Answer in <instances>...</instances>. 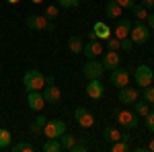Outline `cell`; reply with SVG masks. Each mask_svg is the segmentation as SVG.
Masks as SVG:
<instances>
[{"label": "cell", "instance_id": "obj_1", "mask_svg": "<svg viewBox=\"0 0 154 152\" xmlns=\"http://www.w3.org/2000/svg\"><path fill=\"white\" fill-rule=\"evenodd\" d=\"M23 84H25V88H27V93H31V91H41V88L45 86V76H43L39 70L33 68V70L25 72Z\"/></svg>", "mask_w": 154, "mask_h": 152}, {"label": "cell", "instance_id": "obj_2", "mask_svg": "<svg viewBox=\"0 0 154 152\" xmlns=\"http://www.w3.org/2000/svg\"><path fill=\"white\" fill-rule=\"evenodd\" d=\"M113 115H115V121H117L119 126H123V128H128V129H136L140 126L138 115L131 113V111H128V109H115Z\"/></svg>", "mask_w": 154, "mask_h": 152}, {"label": "cell", "instance_id": "obj_3", "mask_svg": "<svg viewBox=\"0 0 154 152\" xmlns=\"http://www.w3.org/2000/svg\"><path fill=\"white\" fill-rule=\"evenodd\" d=\"M130 37H131V41H134V43H138V45H142V43H146V41L150 39V27L138 21L136 25H131Z\"/></svg>", "mask_w": 154, "mask_h": 152}, {"label": "cell", "instance_id": "obj_4", "mask_svg": "<svg viewBox=\"0 0 154 152\" xmlns=\"http://www.w3.org/2000/svg\"><path fill=\"white\" fill-rule=\"evenodd\" d=\"M105 74V68H103V64L99 62V60H88L86 64L82 66V76L84 78H88V80H95V78H101Z\"/></svg>", "mask_w": 154, "mask_h": 152}, {"label": "cell", "instance_id": "obj_5", "mask_svg": "<svg viewBox=\"0 0 154 152\" xmlns=\"http://www.w3.org/2000/svg\"><path fill=\"white\" fill-rule=\"evenodd\" d=\"M152 76H154V70L150 66H138L136 72H134V80L140 88H146L152 84Z\"/></svg>", "mask_w": 154, "mask_h": 152}, {"label": "cell", "instance_id": "obj_6", "mask_svg": "<svg viewBox=\"0 0 154 152\" xmlns=\"http://www.w3.org/2000/svg\"><path fill=\"white\" fill-rule=\"evenodd\" d=\"M74 119H76V123L80 126V128L88 129L95 126V115L86 109V107H78L76 111H74Z\"/></svg>", "mask_w": 154, "mask_h": 152}, {"label": "cell", "instance_id": "obj_7", "mask_svg": "<svg viewBox=\"0 0 154 152\" xmlns=\"http://www.w3.org/2000/svg\"><path fill=\"white\" fill-rule=\"evenodd\" d=\"M41 95H43V99H45V105H58L60 101H62V93H60V88L56 86V82L43 86V88H41Z\"/></svg>", "mask_w": 154, "mask_h": 152}, {"label": "cell", "instance_id": "obj_8", "mask_svg": "<svg viewBox=\"0 0 154 152\" xmlns=\"http://www.w3.org/2000/svg\"><path fill=\"white\" fill-rule=\"evenodd\" d=\"M128 82H130V70H125V68H121V66H117V68L111 70V84H113V86L121 88V86H128Z\"/></svg>", "mask_w": 154, "mask_h": 152}, {"label": "cell", "instance_id": "obj_9", "mask_svg": "<svg viewBox=\"0 0 154 152\" xmlns=\"http://www.w3.org/2000/svg\"><path fill=\"white\" fill-rule=\"evenodd\" d=\"M64 132H66V123L60 121V119H51V121L48 119V123H45V128H43V134H45L48 138H60Z\"/></svg>", "mask_w": 154, "mask_h": 152}, {"label": "cell", "instance_id": "obj_10", "mask_svg": "<svg viewBox=\"0 0 154 152\" xmlns=\"http://www.w3.org/2000/svg\"><path fill=\"white\" fill-rule=\"evenodd\" d=\"M117 99H119L121 105H134V103L140 99V93H138L136 88H130V86H121Z\"/></svg>", "mask_w": 154, "mask_h": 152}, {"label": "cell", "instance_id": "obj_11", "mask_svg": "<svg viewBox=\"0 0 154 152\" xmlns=\"http://www.w3.org/2000/svg\"><path fill=\"white\" fill-rule=\"evenodd\" d=\"M86 95L91 97V99H95V101H99L103 95H105V84L101 82V78H95V80H88V84H86Z\"/></svg>", "mask_w": 154, "mask_h": 152}, {"label": "cell", "instance_id": "obj_12", "mask_svg": "<svg viewBox=\"0 0 154 152\" xmlns=\"http://www.w3.org/2000/svg\"><path fill=\"white\" fill-rule=\"evenodd\" d=\"M49 23L51 21H48L43 14H31V17H27V27L31 31H48Z\"/></svg>", "mask_w": 154, "mask_h": 152}, {"label": "cell", "instance_id": "obj_13", "mask_svg": "<svg viewBox=\"0 0 154 152\" xmlns=\"http://www.w3.org/2000/svg\"><path fill=\"white\" fill-rule=\"evenodd\" d=\"M130 31H131V21H128V19H121L119 17L117 23H115V27L111 29V33L117 37V39H123V37H130Z\"/></svg>", "mask_w": 154, "mask_h": 152}, {"label": "cell", "instance_id": "obj_14", "mask_svg": "<svg viewBox=\"0 0 154 152\" xmlns=\"http://www.w3.org/2000/svg\"><path fill=\"white\" fill-rule=\"evenodd\" d=\"M82 54L88 60H95V58H99V56H103V45H101V41H97V39H88V43H84Z\"/></svg>", "mask_w": 154, "mask_h": 152}, {"label": "cell", "instance_id": "obj_15", "mask_svg": "<svg viewBox=\"0 0 154 152\" xmlns=\"http://www.w3.org/2000/svg\"><path fill=\"white\" fill-rule=\"evenodd\" d=\"M101 64H103V68H105V70H113V68H117L119 64H121V58H119L117 51L109 49L107 54H103V58H101Z\"/></svg>", "mask_w": 154, "mask_h": 152}, {"label": "cell", "instance_id": "obj_16", "mask_svg": "<svg viewBox=\"0 0 154 152\" xmlns=\"http://www.w3.org/2000/svg\"><path fill=\"white\" fill-rule=\"evenodd\" d=\"M27 103L31 107V111H37V113H39V111L45 107V99H43L41 91H31L29 97H27Z\"/></svg>", "mask_w": 154, "mask_h": 152}, {"label": "cell", "instance_id": "obj_17", "mask_svg": "<svg viewBox=\"0 0 154 152\" xmlns=\"http://www.w3.org/2000/svg\"><path fill=\"white\" fill-rule=\"evenodd\" d=\"M121 6H119L115 0H109L107 2V6H105V14H107V19H113V21H117L119 17H121Z\"/></svg>", "mask_w": 154, "mask_h": 152}, {"label": "cell", "instance_id": "obj_18", "mask_svg": "<svg viewBox=\"0 0 154 152\" xmlns=\"http://www.w3.org/2000/svg\"><path fill=\"white\" fill-rule=\"evenodd\" d=\"M45 123H48V117L41 115V111H39V115L31 121V126H29V129L33 132V134H41L43 132V128H45Z\"/></svg>", "mask_w": 154, "mask_h": 152}, {"label": "cell", "instance_id": "obj_19", "mask_svg": "<svg viewBox=\"0 0 154 152\" xmlns=\"http://www.w3.org/2000/svg\"><path fill=\"white\" fill-rule=\"evenodd\" d=\"M103 138L113 144V142L121 140V132H119L117 128H113V126H107V128H103Z\"/></svg>", "mask_w": 154, "mask_h": 152}, {"label": "cell", "instance_id": "obj_20", "mask_svg": "<svg viewBox=\"0 0 154 152\" xmlns=\"http://www.w3.org/2000/svg\"><path fill=\"white\" fill-rule=\"evenodd\" d=\"M95 35H97V39H107V37H111L113 33H111V27L107 23H95Z\"/></svg>", "mask_w": 154, "mask_h": 152}, {"label": "cell", "instance_id": "obj_21", "mask_svg": "<svg viewBox=\"0 0 154 152\" xmlns=\"http://www.w3.org/2000/svg\"><path fill=\"white\" fill-rule=\"evenodd\" d=\"M68 49H70L72 54H76V56H80V54H82V49H84V43H82V39H80V37H76V35H72L70 39H68Z\"/></svg>", "mask_w": 154, "mask_h": 152}, {"label": "cell", "instance_id": "obj_22", "mask_svg": "<svg viewBox=\"0 0 154 152\" xmlns=\"http://www.w3.org/2000/svg\"><path fill=\"white\" fill-rule=\"evenodd\" d=\"M58 140H60V144H62V148H64V150H70L72 146L76 144V136H72V134H68V132H64Z\"/></svg>", "mask_w": 154, "mask_h": 152}, {"label": "cell", "instance_id": "obj_23", "mask_svg": "<svg viewBox=\"0 0 154 152\" xmlns=\"http://www.w3.org/2000/svg\"><path fill=\"white\" fill-rule=\"evenodd\" d=\"M131 14H134L136 21H146V17H148V8H144L142 4H134V6H131Z\"/></svg>", "mask_w": 154, "mask_h": 152}, {"label": "cell", "instance_id": "obj_24", "mask_svg": "<svg viewBox=\"0 0 154 152\" xmlns=\"http://www.w3.org/2000/svg\"><path fill=\"white\" fill-rule=\"evenodd\" d=\"M60 150H64V148H62V144H60L58 138H49V140L43 144V152H60Z\"/></svg>", "mask_w": 154, "mask_h": 152}, {"label": "cell", "instance_id": "obj_25", "mask_svg": "<svg viewBox=\"0 0 154 152\" xmlns=\"http://www.w3.org/2000/svg\"><path fill=\"white\" fill-rule=\"evenodd\" d=\"M12 136L6 128H0V148H11Z\"/></svg>", "mask_w": 154, "mask_h": 152}, {"label": "cell", "instance_id": "obj_26", "mask_svg": "<svg viewBox=\"0 0 154 152\" xmlns=\"http://www.w3.org/2000/svg\"><path fill=\"white\" fill-rule=\"evenodd\" d=\"M148 111H150V105H148L146 101H140V99H138V101L134 103V113H136V115H146Z\"/></svg>", "mask_w": 154, "mask_h": 152}, {"label": "cell", "instance_id": "obj_27", "mask_svg": "<svg viewBox=\"0 0 154 152\" xmlns=\"http://www.w3.org/2000/svg\"><path fill=\"white\" fill-rule=\"evenodd\" d=\"M12 152H35V146L29 142H17L12 146Z\"/></svg>", "mask_w": 154, "mask_h": 152}, {"label": "cell", "instance_id": "obj_28", "mask_svg": "<svg viewBox=\"0 0 154 152\" xmlns=\"http://www.w3.org/2000/svg\"><path fill=\"white\" fill-rule=\"evenodd\" d=\"M111 150H113V152H130L131 150V144H128V142H123V140H117V142L111 144Z\"/></svg>", "mask_w": 154, "mask_h": 152}, {"label": "cell", "instance_id": "obj_29", "mask_svg": "<svg viewBox=\"0 0 154 152\" xmlns=\"http://www.w3.org/2000/svg\"><path fill=\"white\" fill-rule=\"evenodd\" d=\"M105 41H107V47H109V49H113V51H119V49H121V39H117L115 35L107 37Z\"/></svg>", "mask_w": 154, "mask_h": 152}, {"label": "cell", "instance_id": "obj_30", "mask_svg": "<svg viewBox=\"0 0 154 152\" xmlns=\"http://www.w3.org/2000/svg\"><path fill=\"white\" fill-rule=\"evenodd\" d=\"M144 101H146L148 105H154V84H150V86L144 88Z\"/></svg>", "mask_w": 154, "mask_h": 152}, {"label": "cell", "instance_id": "obj_31", "mask_svg": "<svg viewBox=\"0 0 154 152\" xmlns=\"http://www.w3.org/2000/svg\"><path fill=\"white\" fill-rule=\"evenodd\" d=\"M144 123H146V129L154 134V111H148V113L144 115Z\"/></svg>", "mask_w": 154, "mask_h": 152}, {"label": "cell", "instance_id": "obj_32", "mask_svg": "<svg viewBox=\"0 0 154 152\" xmlns=\"http://www.w3.org/2000/svg\"><path fill=\"white\" fill-rule=\"evenodd\" d=\"M58 6H54V4H49V6H45V14H43V17H45V19H48V21H54V19H56V17H58Z\"/></svg>", "mask_w": 154, "mask_h": 152}, {"label": "cell", "instance_id": "obj_33", "mask_svg": "<svg viewBox=\"0 0 154 152\" xmlns=\"http://www.w3.org/2000/svg\"><path fill=\"white\" fill-rule=\"evenodd\" d=\"M58 4L64 6V8H76L80 4V0H58Z\"/></svg>", "mask_w": 154, "mask_h": 152}, {"label": "cell", "instance_id": "obj_34", "mask_svg": "<svg viewBox=\"0 0 154 152\" xmlns=\"http://www.w3.org/2000/svg\"><path fill=\"white\" fill-rule=\"evenodd\" d=\"M136 45V43H134V41H131L130 37H123V39H121V49H125V51H131V47Z\"/></svg>", "mask_w": 154, "mask_h": 152}, {"label": "cell", "instance_id": "obj_35", "mask_svg": "<svg viewBox=\"0 0 154 152\" xmlns=\"http://www.w3.org/2000/svg\"><path fill=\"white\" fill-rule=\"evenodd\" d=\"M121 8H128V11H131V6L136 4V0H115Z\"/></svg>", "mask_w": 154, "mask_h": 152}, {"label": "cell", "instance_id": "obj_36", "mask_svg": "<svg viewBox=\"0 0 154 152\" xmlns=\"http://www.w3.org/2000/svg\"><path fill=\"white\" fill-rule=\"evenodd\" d=\"M70 150L72 152H86V144H74Z\"/></svg>", "mask_w": 154, "mask_h": 152}, {"label": "cell", "instance_id": "obj_37", "mask_svg": "<svg viewBox=\"0 0 154 152\" xmlns=\"http://www.w3.org/2000/svg\"><path fill=\"white\" fill-rule=\"evenodd\" d=\"M121 140H123V142H128V144H130V142H131V136H130V132H121Z\"/></svg>", "mask_w": 154, "mask_h": 152}, {"label": "cell", "instance_id": "obj_38", "mask_svg": "<svg viewBox=\"0 0 154 152\" xmlns=\"http://www.w3.org/2000/svg\"><path fill=\"white\" fill-rule=\"evenodd\" d=\"M144 8H154V0H142Z\"/></svg>", "mask_w": 154, "mask_h": 152}, {"label": "cell", "instance_id": "obj_39", "mask_svg": "<svg viewBox=\"0 0 154 152\" xmlns=\"http://www.w3.org/2000/svg\"><path fill=\"white\" fill-rule=\"evenodd\" d=\"M146 21H148V27L154 31V14H148V17H146Z\"/></svg>", "mask_w": 154, "mask_h": 152}, {"label": "cell", "instance_id": "obj_40", "mask_svg": "<svg viewBox=\"0 0 154 152\" xmlns=\"http://www.w3.org/2000/svg\"><path fill=\"white\" fill-rule=\"evenodd\" d=\"M148 150H150V152H154V138H152L150 142H148Z\"/></svg>", "mask_w": 154, "mask_h": 152}, {"label": "cell", "instance_id": "obj_41", "mask_svg": "<svg viewBox=\"0 0 154 152\" xmlns=\"http://www.w3.org/2000/svg\"><path fill=\"white\" fill-rule=\"evenodd\" d=\"M6 2H11V4H17V2H21V0H6Z\"/></svg>", "mask_w": 154, "mask_h": 152}, {"label": "cell", "instance_id": "obj_42", "mask_svg": "<svg viewBox=\"0 0 154 152\" xmlns=\"http://www.w3.org/2000/svg\"><path fill=\"white\" fill-rule=\"evenodd\" d=\"M31 2H35V4H39V2H43V0H31Z\"/></svg>", "mask_w": 154, "mask_h": 152}, {"label": "cell", "instance_id": "obj_43", "mask_svg": "<svg viewBox=\"0 0 154 152\" xmlns=\"http://www.w3.org/2000/svg\"><path fill=\"white\" fill-rule=\"evenodd\" d=\"M152 84H154V76H152Z\"/></svg>", "mask_w": 154, "mask_h": 152}, {"label": "cell", "instance_id": "obj_44", "mask_svg": "<svg viewBox=\"0 0 154 152\" xmlns=\"http://www.w3.org/2000/svg\"><path fill=\"white\" fill-rule=\"evenodd\" d=\"M80 2H82V0H80Z\"/></svg>", "mask_w": 154, "mask_h": 152}]
</instances>
